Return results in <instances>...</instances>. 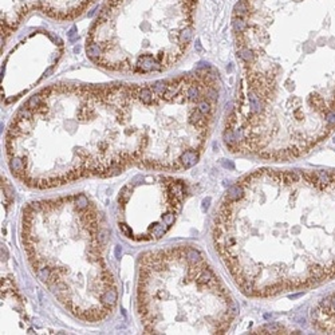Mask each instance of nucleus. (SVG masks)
Masks as SVG:
<instances>
[{
    "label": "nucleus",
    "mask_w": 335,
    "mask_h": 335,
    "mask_svg": "<svg viewBox=\"0 0 335 335\" xmlns=\"http://www.w3.org/2000/svg\"><path fill=\"white\" fill-rule=\"evenodd\" d=\"M326 121L330 123V125H335V111L331 110V111H327L326 113Z\"/></svg>",
    "instance_id": "6"
},
{
    "label": "nucleus",
    "mask_w": 335,
    "mask_h": 335,
    "mask_svg": "<svg viewBox=\"0 0 335 335\" xmlns=\"http://www.w3.org/2000/svg\"><path fill=\"white\" fill-rule=\"evenodd\" d=\"M197 0H105L86 39L87 58L128 75L168 71L193 36Z\"/></svg>",
    "instance_id": "4"
},
{
    "label": "nucleus",
    "mask_w": 335,
    "mask_h": 335,
    "mask_svg": "<svg viewBox=\"0 0 335 335\" xmlns=\"http://www.w3.org/2000/svg\"><path fill=\"white\" fill-rule=\"evenodd\" d=\"M135 310L145 334H224L237 306L203 253L181 244L139 255Z\"/></svg>",
    "instance_id": "3"
},
{
    "label": "nucleus",
    "mask_w": 335,
    "mask_h": 335,
    "mask_svg": "<svg viewBox=\"0 0 335 335\" xmlns=\"http://www.w3.org/2000/svg\"><path fill=\"white\" fill-rule=\"evenodd\" d=\"M216 80L205 69L139 84H50L12 117L7 165L16 180L39 190L133 166L189 169L213 122Z\"/></svg>",
    "instance_id": "1"
},
{
    "label": "nucleus",
    "mask_w": 335,
    "mask_h": 335,
    "mask_svg": "<svg viewBox=\"0 0 335 335\" xmlns=\"http://www.w3.org/2000/svg\"><path fill=\"white\" fill-rule=\"evenodd\" d=\"M188 185L161 173L137 176L119 190L115 221L119 232L135 243L162 239L174 225Z\"/></svg>",
    "instance_id": "5"
},
{
    "label": "nucleus",
    "mask_w": 335,
    "mask_h": 335,
    "mask_svg": "<svg viewBox=\"0 0 335 335\" xmlns=\"http://www.w3.org/2000/svg\"><path fill=\"white\" fill-rule=\"evenodd\" d=\"M334 142H335V139H334Z\"/></svg>",
    "instance_id": "7"
},
{
    "label": "nucleus",
    "mask_w": 335,
    "mask_h": 335,
    "mask_svg": "<svg viewBox=\"0 0 335 335\" xmlns=\"http://www.w3.org/2000/svg\"><path fill=\"white\" fill-rule=\"evenodd\" d=\"M20 240L32 274L74 318L107 319L118 288L106 255L107 221L83 193L40 198L23 208Z\"/></svg>",
    "instance_id": "2"
}]
</instances>
